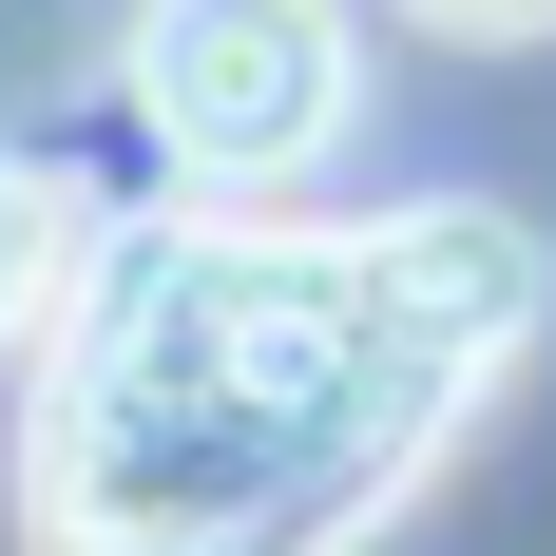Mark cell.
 I'll list each match as a JSON object with an SVG mask.
<instances>
[{
	"mask_svg": "<svg viewBox=\"0 0 556 556\" xmlns=\"http://www.w3.org/2000/svg\"><path fill=\"white\" fill-rule=\"evenodd\" d=\"M58 288H77V192H58L39 154H0V345L39 327Z\"/></svg>",
	"mask_w": 556,
	"mask_h": 556,
	"instance_id": "obj_3",
	"label": "cell"
},
{
	"mask_svg": "<svg viewBox=\"0 0 556 556\" xmlns=\"http://www.w3.org/2000/svg\"><path fill=\"white\" fill-rule=\"evenodd\" d=\"M538 327L518 212L154 230L77 288L20 500L58 556H345Z\"/></svg>",
	"mask_w": 556,
	"mask_h": 556,
	"instance_id": "obj_1",
	"label": "cell"
},
{
	"mask_svg": "<svg viewBox=\"0 0 556 556\" xmlns=\"http://www.w3.org/2000/svg\"><path fill=\"white\" fill-rule=\"evenodd\" d=\"M135 97H154V135L212 192H269V173H307L345 135V20L327 0H154L135 20Z\"/></svg>",
	"mask_w": 556,
	"mask_h": 556,
	"instance_id": "obj_2",
	"label": "cell"
},
{
	"mask_svg": "<svg viewBox=\"0 0 556 556\" xmlns=\"http://www.w3.org/2000/svg\"><path fill=\"white\" fill-rule=\"evenodd\" d=\"M422 39H556V0H403Z\"/></svg>",
	"mask_w": 556,
	"mask_h": 556,
	"instance_id": "obj_4",
	"label": "cell"
}]
</instances>
